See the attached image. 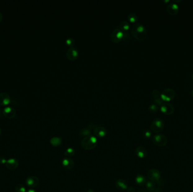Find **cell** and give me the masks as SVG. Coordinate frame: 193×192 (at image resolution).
<instances>
[{
	"label": "cell",
	"mask_w": 193,
	"mask_h": 192,
	"mask_svg": "<svg viewBox=\"0 0 193 192\" xmlns=\"http://www.w3.org/2000/svg\"><path fill=\"white\" fill-rule=\"evenodd\" d=\"M132 33L133 36L138 40H143L146 37V29L143 25L139 23H137L133 25L132 28Z\"/></svg>",
	"instance_id": "cell-1"
},
{
	"label": "cell",
	"mask_w": 193,
	"mask_h": 192,
	"mask_svg": "<svg viewBox=\"0 0 193 192\" xmlns=\"http://www.w3.org/2000/svg\"><path fill=\"white\" fill-rule=\"evenodd\" d=\"M97 145V139L93 135H89L84 137L81 141V146L86 150H92L96 147Z\"/></svg>",
	"instance_id": "cell-2"
},
{
	"label": "cell",
	"mask_w": 193,
	"mask_h": 192,
	"mask_svg": "<svg viewBox=\"0 0 193 192\" xmlns=\"http://www.w3.org/2000/svg\"><path fill=\"white\" fill-rule=\"evenodd\" d=\"M152 141L154 145L159 147L165 146L168 142L167 137L161 133H158L153 136Z\"/></svg>",
	"instance_id": "cell-3"
},
{
	"label": "cell",
	"mask_w": 193,
	"mask_h": 192,
	"mask_svg": "<svg viewBox=\"0 0 193 192\" xmlns=\"http://www.w3.org/2000/svg\"><path fill=\"white\" fill-rule=\"evenodd\" d=\"M164 127V122L162 118H156L152 122L151 125V130L156 133L162 132Z\"/></svg>",
	"instance_id": "cell-4"
},
{
	"label": "cell",
	"mask_w": 193,
	"mask_h": 192,
	"mask_svg": "<svg viewBox=\"0 0 193 192\" xmlns=\"http://www.w3.org/2000/svg\"><path fill=\"white\" fill-rule=\"evenodd\" d=\"M176 96V92L173 89L168 88L164 90L160 95L161 99L165 102H168L174 99Z\"/></svg>",
	"instance_id": "cell-5"
},
{
	"label": "cell",
	"mask_w": 193,
	"mask_h": 192,
	"mask_svg": "<svg viewBox=\"0 0 193 192\" xmlns=\"http://www.w3.org/2000/svg\"><path fill=\"white\" fill-rule=\"evenodd\" d=\"M147 177L150 181L156 183L159 180L161 179V174L159 170L155 168H153L148 171Z\"/></svg>",
	"instance_id": "cell-6"
},
{
	"label": "cell",
	"mask_w": 193,
	"mask_h": 192,
	"mask_svg": "<svg viewBox=\"0 0 193 192\" xmlns=\"http://www.w3.org/2000/svg\"><path fill=\"white\" fill-rule=\"evenodd\" d=\"M160 107L161 111L164 115H171L174 112V106L171 103L164 102Z\"/></svg>",
	"instance_id": "cell-7"
},
{
	"label": "cell",
	"mask_w": 193,
	"mask_h": 192,
	"mask_svg": "<svg viewBox=\"0 0 193 192\" xmlns=\"http://www.w3.org/2000/svg\"><path fill=\"white\" fill-rule=\"evenodd\" d=\"M124 33L120 29H115L111 34V40L115 43L119 42L124 37Z\"/></svg>",
	"instance_id": "cell-8"
},
{
	"label": "cell",
	"mask_w": 193,
	"mask_h": 192,
	"mask_svg": "<svg viewBox=\"0 0 193 192\" xmlns=\"http://www.w3.org/2000/svg\"><path fill=\"white\" fill-rule=\"evenodd\" d=\"M25 183L28 187L33 188L36 187L39 184L40 180L38 177L31 176L27 178V179L25 180Z\"/></svg>",
	"instance_id": "cell-9"
},
{
	"label": "cell",
	"mask_w": 193,
	"mask_h": 192,
	"mask_svg": "<svg viewBox=\"0 0 193 192\" xmlns=\"http://www.w3.org/2000/svg\"><path fill=\"white\" fill-rule=\"evenodd\" d=\"M107 134V130L102 126H98L94 130V136L96 137L102 138L106 136Z\"/></svg>",
	"instance_id": "cell-10"
},
{
	"label": "cell",
	"mask_w": 193,
	"mask_h": 192,
	"mask_svg": "<svg viewBox=\"0 0 193 192\" xmlns=\"http://www.w3.org/2000/svg\"><path fill=\"white\" fill-rule=\"evenodd\" d=\"M167 10L171 15H176L179 11V7L176 3L174 2H170L167 6Z\"/></svg>",
	"instance_id": "cell-11"
},
{
	"label": "cell",
	"mask_w": 193,
	"mask_h": 192,
	"mask_svg": "<svg viewBox=\"0 0 193 192\" xmlns=\"http://www.w3.org/2000/svg\"><path fill=\"white\" fill-rule=\"evenodd\" d=\"M62 164L63 167L67 170H71L74 168V165H75L74 161L69 157H65L63 158Z\"/></svg>",
	"instance_id": "cell-12"
},
{
	"label": "cell",
	"mask_w": 193,
	"mask_h": 192,
	"mask_svg": "<svg viewBox=\"0 0 193 192\" xmlns=\"http://www.w3.org/2000/svg\"><path fill=\"white\" fill-rule=\"evenodd\" d=\"M7 168L9 170H15L19 165V162L15 158H10L7 160V164H5Z\"/></svg>",
	"instance_id": "cell-13"
},
{
	"label": "cell",
	"mask_w": 193,
	"mask_h": 192,
	"mask_svg": "<svg viewBox=\"0 0 193 192\" xmlns=\"http://www.w3.org/2000/svg\"><path fill=\"white\" fill-rule=\"evenodd\" d=\"M3 114L5 117L8 119H11L15 117L16 112L14 109L11 107H6L3 109Z\"/></svg>",
	"instance_id": "cell-14"
},
{
	"label": "cell",
	"mask_w": 193,
	"mask_h": 192,
	"mask_svg": "<svg viewBox=\"0 0 193 192\" xmlns=\"http://www.w3.org/2000/svg\"><path fill=\"white\" fill-rule=\"evenodd\" d=\"M78 50L74 47L69 49L67 52V56L70 60H74L78 58Z\"/></svg>",
	"instance_id": "cell-15"
},
{
	"label": "cell",
	"mask_w": 193,
	"mask_h": 192,
	"mask_svg": "<svg viewBox=\"0 0 193 192\" xmlns=\"http://www.w3.org/2000/svg\"><path fill=\"white\" fill-rule=\"evenodd\" d=\"M136 155L138 157L140 158H145L147 155V152L146 148L143 146H138L137 148L136 149L135 151Z\"/></svg>",
	"instance_id": "cell-16"
},
{
	"label": "cell",
	"mask_w": 193,
	"mask_h": 192,
	"mask_svg": "<svg viewBox=\"0 0 193 192\" xmlns=\"http://www.w3.org/2000/svg\"><path fill=\"white\" fill-rule=\"evenodd\" d=\"M10 102V98L6 93H0V105H8Z\"/></svg>",
	"instance_id": "cell-17"
},
{
	"label": "cell",
	"mask_w": 193,
	"mask_h": 192,
	"mask_svg": "<svg viewBox=\"0 0 193 192\" xmlns=\"http://www.w3.org/2000/svg\"><path fill=\"white\" fill-rule=\"evenodd\" d=\"M115 186L117 189L120 190H125L128 189V184L124 180L118 179L116 181Z\"/></svg>",
	"instance_id": "cell-18"
},
{
	"label": "cell",
	"mask_w": 193,
	"mask_h": 192,
	"mask_svg": "<svg viewBox=\"0 0 193 192\" xmlns=\"http://www.w3.org/2000/svg\"><path fill=\"white\" fill-rule=\"evenodd\" d=\"M136 183L137 185L140 186H143L146 184V179L145 177L142 175H138L136 177Z\"/></svg>",
	"instance_id": "cell-19"
},
{
	"label": "cell",
	"mask_w": 193,
	"mask_h": 192,
	"mask_svg": "<svg viewBox=\"0 0 193 192\" xmlns=\"http://www.w3.org/2000/svg\"><path fill=\"white\" fill-rule=\"evenodd\" d=\"M62 143V139L59 137H53L50 139V144L54 146H58Z\"/></svg>",
	"instance_id": "cell-20"
},
{
	"label": "cell",
	"mask_w": 193,
	"mask_h": 192,
	"mask_svg": "<svg viewBox=\"0 0 193 192\" xmlns=\"http://www.w3.org/2000/svg\"><path fill=\"white\" fill-rule=\"evenodd\" d=\"M146 188L150 192H152L156 189V183L152 181H149L146 183Z\"/></svg>",
	"instance_id": "cell-21"
},
{
	"label": "cell",
	"mask_w": 193,
	"mask_h": 192,
	"mask_svg": "<svg viewBox=\"0 0 193 192\" xmlns=\"http://www.w3.org/2000/svg\"><path fill=\"white\" fill-rule=\"evenodd\" d=\"M120 27L123 31H127L130 28V25L127 21H123L120 23Z\"/></svg>",
	"instance_id": "cell-22"
},
{
	"label": "cell",
	"mask_w": 193,
	"mask_h": 192,
	"mask_svg": "<svg viewBox=\"0 0 193 192\" xmlns=\"http://www.w3.org/2000/svg\"><path fill=\"white\" fill-rule=\"evenodd\" d=\"M75 154V149L72 148L67 149L64 152V155L66 157H72V156H74Z\"/></svg>",
	"instance_id": "cell-23"
},
{
	"label": "cell",
	"mask_w": 193,
	"mask_h": 192,
	"mask_svg": "<svg viewBox=\"0 0 193 192\" xmlns=\"http://www.w3.org/2000/svg\"><path fill=\"white\" fill-rule=\"evenodd\" d=\"M128 19L129 20V22H131V23H136L138 20V18H137V16L136 14L134 13H131L129 14L128 16Z\"/></svg>",
	"instance_id": "cell-24"
},
{
	"label": "cell",
	"mask_w": 193,
	"mask_h": 192,
	"mask_svg": "<svg viewBox=\"0 0 193 192\" xmlns=\"http://www.w3.org/2000/svg\"><path fill=\"white\" fill-rule=\"evenodd\" d=\"M16 192H25L26 189L25 186L22 185V184H18L16 186Z\"/></svg>",
	"instance_id": "cell-25"
},
{
	"label": "cell",
	"mask_w": 193,
	"mask_h": 192,
	"mask_svg": "<svg viewBox=\"0 0 193 192\" xmlns=\"http://www.w3.org/2000/svg\"><path fill=\"white\" fill-rule=\"evenodd\" d=\"M90 129H83L80 131L79 134L82 136H88L90 135Z\"/></svg>",
	"instance_id": "cell-26"
},
{
	"label": "cell",
	"mask_w": 193,
	"mask_h": 192,
	"mask_svg": "<svg viewBox=\"0 0 193 192\" xmlns=\"http://www.w3.org/2000/svg\"><path fill=\"white\" fill-rule=\"evenodd\" d=\"M151 131L149 129H145L142 131V135L146 139H149L151 136Z\"/></svg>",
	"instance_id": "cell-27"
},
{
	"label": "cell",
	"mask_w": 193,
	"mask_h": 192,
	"mask_svg": "<svg viewBox=\"0 0 193 192\" xmlns=\"http://www.w3.org/2000/svg\"><path fill=\"white\" fill-rule=\"evenodd\" d=\"M149 109L150 112L156 113V111H158V105H156V104H152L150 105Z\"/></svg>",
	"instance_id": "cell-28"
},
{
	"label": "cell",
	"mask_w": 193,
	"mask_h": 192,
	"mask_svg": "<svg viewBox=\"0 0 193 192\" xmlns=\"http://www.w3.org/2000/svg\"><path fill=\"white\" fill-rule=\"evenodd\" d=\"M74 43H75V42H74V40L71 38H67L66 41H65V44L67 45V46H69L71 47H73V45H74Z\"/></svg>",
	"instance_id": "cell-29"
},
{
	"label": "cell",
	"mask_w": 193,
	"mask_h": 192,
	"mask_svg": "<svg viewBox=\"0 0 193 192\" xmlns=\"http://www.w3.org/2000/svg\"><path fill=\"white\" fill-rule=\"evenodd\" d=\"M152 94H153V96L154 98H155L156 99V98H159V97H160V95H161V93L159 91V90H154L153 93H152Z\"/></svg>",
	"instance_id": "cell-30"
},
{
	"label": "cell",
	"mask_w": 193,
	"mask_h": 192,
	"mask_svg": "<svg viewBox=\"0 0 193 192\" xmlns=\"http://www.w3.org/2000/svg\"><path fill=\"white\" fill-rule=\"evenodd\" d=\"M7 160L3 157H0V164H7Z\"/></svg>",
	"instance_id": "cell-31"
},
{
	"label": "cell",
	"mask_w": 193,
	"mask_h": 192,
	"mask_svg": "<svg viewBox=\"0 0 193 192\" xmlns=\"http://www.w3.org/2000/svg\"><path fill=\"white\" fill-rule=\"evenodd\" d=\"M127 191L128 192H136V190L135 188L132 187V186H130V187H128V189H127Z\"/></svg>",
	"instance_id": "cell-32"
},
{
	"label": "cell",
	"mask_w": 193,
	"mask_h": 192,
	"mask_svg": "<svg viewBox=\"0 0 193 192\" xmlns=\"http://www.w3.org/2000/svg\"><path fill=\"white\" fill-rule=\"evenodd\" d=\"M162 190H160V188H156L154 190L152 191V192H161Z\"/></svg>",
	"instance_id": "cell-33"
},
{
	"label": "cell",
	"mask_w": 193,
	"mask_h": 192,
	"mask_svg": "<svg viewBox=\"0 0 193 192\" xmlns=\"http://www.w3.org/2000/svg\"><path fill=\"white\" fill-rule=\"evenodd\" d=\"M27 192H36V191L35 190H34V189H29L28 191H27Z\"/></svg>",
	"instance_id": "cell-34"
},
{
	"label": "cell",
	"mask_w": 193,
	"mask_h": 192,
	"mask_svg": "<svg viewBox=\"0 0 193 192\" xmlns=\"http://www.w3.org/2000/svg\"><path fill=\"white\" fill-rule=\"evenodd\" d=\"M138 192H147L146 190H144V189H140L139 190Z\"/></svg>",
	"instance_id": "cell-35"
},
{
	"label": "cell",
	"mask_w": 193,
	"mask_h": 192,
	"mask_svg": "<svg viewBox=\"0 0 193 192\" xmlns=\"http://www.w3.org/2000/svg\"><path fill=\"white\" fill-rule=\"evenodd\" d=\"M2 19V14L0 13V22H1Z\"/></svg>",
	"instance_id": "cell-36"
},
{
	"label": "cell",
	"mask_w": 193,
	"mask_h": 192,
	"mask_svg": "<svg viewBox=\"0 0 193 192\" xmlns=\"http://www.w3.org/2000/svg\"><path fill=\"white\" fill-rule=\"evenodd\" d=\"M87 192H94L93 190H92V189H89V190H88Z\"/></svg>",
	"instance_id": "cell-37"
},
{
	"label": "cell",
	"mask_w": 193,
	"mask_h": 192,
	"mask_svg": "<svg viewBox=\"0 0 193 192\" xmlns=\"http://www.w3.org/2000/svg\"><path fill=\"white\" fill-rule=\"evenodd\" d=\"M191 94H192V95H193V90H192V91H191Z\"/></svg>",
	"instance_id": "cell-38"
},
{
	"label": "cell",
	"mask_w": 193,
	"mask_h": 192,
	"mask_svg": "<svg viewBox=\"0 0 193 192\" xmlns=\"http://www.w3.org/2000/svg\"><path fill=\"white\" fill-rule=\"evenodd\" d=\"M1 129H0V135H1Z\"/></svg>",
	"instance_id": "cell-39"
},
{
	"label": "cell",
	"mask_w": 193,
	"mask_h": 192,
	"mask_svg": "<svg viewBox=\"0 0 193 192\" xmlns=\"http://www.w3.org/2000/svg\"><path fill=\"white\" fill-rule=\"evenodd\" d=\"M192 79H193V74H192Z\"/></svg>",
	"instance_id": "cell-40"
}]
</instances>
